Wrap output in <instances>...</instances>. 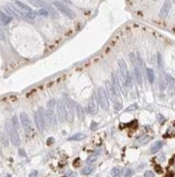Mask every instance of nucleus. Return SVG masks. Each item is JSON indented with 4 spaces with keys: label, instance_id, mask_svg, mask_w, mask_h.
Returning a JSON list of instances; mask_svg holds the SVG:
<instances>
[{
    "label": "nucleus",
    "instance_id": "13",
    "mask_svg": "<svg viewBox=\"0 0 175 177\" xmlns=\"http://www.w3.org/2000/svg\"><path fill=\"white\" fill-rule=\"evenodd\" d=\"M134 75H135V79H136L137 84L140 85V86H142V85H143V81H142V74H141V70H140V67H138L137 64L134 65Z\"/></svg>",
    "mask_w": 175,
    "mask_h": 177
},
{
    "label": "nucleus",
    "instance_id": "25",
    "mask_svg": "<svg viewBox=\"0 0 175 177\" xmlns=\"http://www.w3.org/2000/svg\"><path fill=\"white\" fill-rule=\"evenodd\" d=\"M12 126L16 129V131H17V129H19V127H20L19 122H17V117H16V116H13V118H12Z\"/></svg>",
    "mask_w": 175,
    "mask_h": 177
},
{
    "label": "nucleus",
    "instance_id": "9",
    "mask_svg": "<svg viewBox=\"0 0 175 177\" xmlns=\"http://www.w3.org/2000/svg\"><path fill=\"white\" fill-rule=\"evenodd\" d=\"M66 109H67V115H66V120L68 118L69 122L72 121V117L75 115V102L72 100H68L66 102Z\"/></svg>",
    "mask_w": 175,
    "mask_h": 177
},
{
    "label": "nucleus",
    "instance_id": "3",
    "mask_svg": "<svg viewBox=\"0 0 175 177\" xmlns=\"http://www.w3.org/2000/svg\"><path fill=\"white\" fill-rule=\"evenodd\" d=\"M54 7L60 11L62 14H64V15H66L67 17H69V19H75V12L72 11V10L70 8H68V7L66 5H64V3H62L60 1H54L53 2Z\"/></svg>",
    "mask_w": 175,
    "mask_h": 177
},
{
    "label": "nucleus",
    "instance_id": "1",
    "mask_svg": "<svg viewBox=\"0 0 175 177\" xmlns=\"http://www.w3.org/2000/svg\"><path fill=\"white\" fill-rule=\"evenodd\" d=\"M35 117V123L37 125V127L40 132H43L46 129V125H47V121H46V115L43 112V108H39L37 112H35L34 114Z\"/></svg>",
    "mask_w": 175,
    "mask_h": 177
},
{
    "label": "nucleus",
    "instance_id": "10",
    "mask_svg": "<svg viewBox=\"0 0 175 177\" xmlns=\"http://www.w3.org/2000/svg\"><path fill=\"white\" fill-rule=\"evenodd\" d=\"M88 110L91 114H95L97 112V102L95 99V96L92 95L91 98L89 99V102H88Z\"/></svg>",
    "mask_w": 175,
    "mask_h": 177
},
{
    "label": "nucleus",
    "instance_id": "23",
    "mask_svg": "<svg viewBox=\"0 0 175 177\" xmlns=\"http://www.w3.org/2000/svg\"><path fill=\"white\" fill-rule=\"evenodd\" d=\"M151 139V137H149V136H142V137H140V138L137 139V141L140 142V143H147L149 140Z\"/></svg>",
    "mask_w": 175,
    "mask_h": 177
},
{
    "label": "nucleus",
    "instance_id": "33",
    "mask_svg": "<svg viewBox=\"0 0 175 177\" xmlns=\"http://www.w3.org/2000/svg\"><path fill=\"white\" fill-rule=\"evenodd\" d=\"M158 60H159V66L161 67L162 66V59H161V55L158 53Z\"/></svg>",
    "mask_w": 175,
    "mask_h": 177
},
{
    "label": "nucleus",
    "instance_id": "8",
    "mask_svg": "<svg viewBox=\"0 0 175 177\" xmlns=\"http://www.w3.org/2000/svg\"><path fill=\"white\" fill-rule=\"evenodd\" d=\"M46 121L49 122L50 125L52 126H55L57 124V118H56V115L55 113H54V110L53 109H50V108H48L46 111Z\"/></svg>",
    "mask_w": 175,
    "mask_h": 177
},
{
    "label": "nucleus",
    "instance_id": "37",
    "mask_svg": "<svg viewBox=\"0 0 175 177\" xmlns=\"http://www.w3.org/2000/svg\"><path fill=\"white\" fill-rule=\"evenodd\" d=\"M20 154H21V155H23V157H25V152H24L23 150H20Z\"/></svg>",
    "mask_w": 175,
    "mask_h": 177
},
{
    "label": "nucleus",
    "instance_id": "39",
    "mask_svg": "<svg viewBox=\"0 0 175 177\" xmlns=\"http://www.w3.org/2000/svg\"><path fill=\"white\" fill-rule=\"evenodd\" d=\"M65 1H67V2H69V0H65Z\"/></svg>",
    "mask_w": 175,
    "mask_h": 177
},
{
    "label": "nucleus",
    "instance_id": "21",
    "mask_svg": "<svg viewBox=\"0 0 175 177\" xmlns=\"http://www.w3.org/2000/svg\"><path fill=\"white\" fill-rule=\"evenodd\" d=\"M133 174H134V171L132 168H130V167H125V168H123L121 171V175H123L124 177H130V176H132Z\"/></svg>",
    "mask_w": 175,
    "mask_h": 177
},
{
    "label": "nucleus",
    "instance_id": "35",
    "mask_svg": "<svg viewBox=\"0 0 175 177\" xmlns=\"http://www.w3.org/2000/svg\"><path fill=\"white\" fill-rule=\"evenodd\" d=\"M53 142H54V139L53 138H49L48 141H47V143H48V144H51V143H53Z\"/></svg>",
    "mask_w": 175,
    "mask_h": 177
},
{
    "label": "nucleus",
    "instance_id": "28",
    "mask_svg": "<svg viewBox=\"0 0 175 177\" xmlns=\"http://www.w3.org/2000/svg\"><path fill=\"white\" fill-rule=\"evenodd\" d=\"M67 177H78V174L76 172H72V171H69L67 173Z\"/></svg>",
    "mask_w": 175,
    "mask_h": 177
},
{
    "label": "nucleus",
    "instance_id": "2",
    "mask_svg": "<svg viewBox=\"0 0 175 177\" xmlns=\"http://www.w3.org/2000/svg\"><path fill=\"white\" fill-rule=\"evenodd\" d=\"M96 98H97V102L100 103V106L102 109L107 110L109 108V101H108V97H107V92L105 91L104 88L100 87L96 91Z\"/></svg>",
    "mask_w": 175,
    "mask_h": 177
},
{
    "label": "nucleus",
    "instance_id": "16",
    "mask_svg": "<svg viewBox=\"0 0 175 177\" xmlns=\"http://www.w3.org/2000/svg\"><path fill=\"white\" fill-rule=\"evenodd\" d=\"M27 1L30 3L31 6H35L37 7V8H45L48 5H47L46 1H43V0H27Z\"/></svg>",
    "mask_w": 175,
    "mask_h": 177
},
{
    "label": "nucleus",
    "instance_id": "29",
    "mask_svg": "<svg viewBox=\"0 0 175 177\" xmlns=\"http://www.w3.org/2000/svg\"><path fill=\"white\" fill-rule=\"evenodd\" d=\"M157 117H158V122L159 123H164V116H163V115H161V114H158L157 115Z\"/></svg>",
    "mask_w": 175,
    "mask_h": 177
},
{
    "label": "nucleus",
    "instance_id": "5",
    "mask_svg": "<svg viewBox=\"0 0 175 177\" xmlns=\"http://www.w3.org/2000/svg\"><path fill=\"white\" fill-rule=\"evenodd\" d=\"M56 109H57V117L58 122L64 123L66 121V115H67V109H66V104L63 101H58L56 104Z\"/></svg>",
    "mask_w": 175,
    "mask_h": 177
},
{
    "label": "nucleus",
    "instance_id": "27",
    "mask_svg": "<svg viewBox=\"0 0 175 177\" xmlns=\"http://www.w3.org/2000/svg\"><path fill=\"white\" fill-rule=\"evenodd\" d=\"M165 88V82H164V79L160 77V89L161 90H164Z\"/></svg>",
    "mask_w": 175,
    "mask_h": 177
},
{
    "label": "nucleus",
    "instance_id": "34",
    "mask_svg": "<svg viewBox=\"0 0 175 177\" xmlns=\"http://www.w3.org/2000/svg\"><path fill=\"white\" fill-rule=\"evenodd\" d=\"M96 159V155H91V157L88 159V162H91V161H94Z\"/></svg>",
    "mask_w": 175,
    "mask_h": 177
},
{
    "label": "nucleus",
    "instance_id": "14",
    "mask_svg": "<svg viewBox=\"0 0 175 177\" xmlns=\"http://www.w3.org/2000/svg\"><path fill=\"white\" fill-rule=\"evenodd\" d=\"M11 21H12V17L10 15H8L6 12L0 11V22H1L3 25H8Z\"/></svg>",
    "mask_w": 175,
    "mask_h": 177
},
{
    "label": "nucleus",
    "instance_id": "38",
    "mask_svg": "<svg viewBox=\"0 0 175 177\" xmlns=\"http://www.w3.org/2000/svg\"><path fill=\"white\" fill-rule=\"evenodd\" d=\"M156 169H157V172H159V173L161 172V168H160L159 166H156Z\"/></svg>",
    "mask_w": 175,
    "mask_h": 177
},
{
    "label": "nucleus",
    "instance_id": "12",
    "mask_svg": "<svg viewBox=\"0 0 175 177\" xmlns=\"http://www.w3.org/2000/svg\"><path fill=\"white\" fill-rule=\"evenodd\" d=\"M170 10H171V0H166L161 10H160V16L166 17V15L170 13Z\"/></svg>",
    "mask_w": 175,
    "mask_h": 177
},
{
    "label": "nucleus",
    "instance_id": "20",
    "mask_svg": "<svg viewBox=\"0 0 175 177\" xmlns=\"http://www.w3.org/2000/svg\"><path fill=\"white\" fill-rule=\"evenodd\" d=\"M85 138V135L84 134H81V133H78V134H76V135L74 136H71V137H69L68 140H76V141H79V140H82V139H84Z\"/></svg>",
    "mask_w": 175,
    "mask_h": 177
},
{
    "label": "nucleus",
    "instance_id": "31",
    "mask_svg": "<svg viewBox=\"0 0 175 177\" xmlns=\"http://www.w3.org/2000/svg\"><path fill=\"white\" fill-rule=\"evenodd\" d=\"M0 40H6V35L1 30V27H0Z\"/></svg>",
    "mask_w": 175,
    "mask_h": 177
},
{
    "label": "nucleus",
    "instance_id": "17",
    "mask_svg": "<svg viewBox=\"0 0 175 177\" xmlns=\"http://www.w3.org/2000/svg\"><path fill=\"white\" fill-rule=\"evenodd\" d=\"M94 169H95V166L94 165H86L85 167L82 168L81 174L82 175H90V174H92V172H94Z\"/></svg>",
    "mask_w": 175,
    "mask_h": 177
},
{
    "label": "nucleus",
    "instance_id": "18",
    "mask_svg": "<svg viewBox=\"0 0 175 177\" xmlns=\"http://www.w3.org/2000/svg\"><path fill=\"white\" fill-rule=\"evenodd\" d=\"M162 146H163V142H162V141H157V142L154 144V146L151 147V149H150L151 153H157V152H158V151L162 148Z\"/></svg>",
    "mask_w": 175,
    "mask_h": 177
},
{
    "label": "nucleus",
    "instance_id": "11",
    "mask_svg": "<svg viewBox=\"0 0 175 177\" xmlns=\"http://www.w3.org/2000/svg\"><path fill=\"white\" fill-rule=\"evenodd\" d=\"M118 65H119V67H120V72H121V74H122L123 78L125 79V78L130 75L129 71H127V67H126V63H125V61L123 60V59H119V60H118Z\"/></svg>",
    "mask_w": 175,
    "mask_h": 177
},
{
    "label": "nucleus",
    "instance_id": "24",
    "mask_svg": "<svg viewBox=\"0 0 175 177\" xmlns=\"http://www.w3.org/2000/svg\"><path fill=\"white\" fill-rule=\"evenodd\" d=\"M36 14H38V15H41V16H48V15H49V11H48L47 9L41 8L40 10H38V11L36 12Z\"/></svg>",
    "mask_w": 175,
    "mask_h": 177
},
{
    "label": "nucleus",
    "instance_id": "19",
    "mask_svg": "<svg viewBox=\"0 0 175 177\" xmlns=\"http://www.w3.org/2000/svg\"><path fill=\"white\" fill-rule=\"evenodd\" d=\"M146 72H147V77H148V81L150 84H152L155 81V73H154V70L152 68H146Z\"/></svg>",
    "mask_w": 175,
    "mask_h": 177
},
{
    "label": "nucleus",
    "instance_id": "26",
    "mask_svg": "<svg viewBox=\"0 0 175 177\" xmlns=\"http://www.w3.org/2000/svg\"><path fill=\"white\" fill-rule=\"evenodd\" d=\"M144 177H155V173L152 171H147V172H145Z\"/></svg>",
    "mask_w": 175,
    "mask_h": 177
},
{
    "label": "nucleus",
    "instance_id": "30",
    "mask_svg": "<svg viewBox=\"0 0 175 177\" xmlns=\"http://www.w3.org/2000/svg\"><path fill=\"white\" fill-rule=\"evenodd\" d=\"M137 108H138V107H137V104H133V106H130L129 108H127L126 111H129V112H130V111H134V110H136Z\"/></svg>",
    "mask_w": 175,
    "mask_h": 177
},
{
    "label": "nucleus",
    "instance_id": "6",
    "mask_svg": "<svg viewBox=\"0 0 175 177\" xmlns=\"http://www.w3.org/2000/svg\"><path fill=\"white\" fill-rule=\"evenodd\" d=\"M20 121H21V124H22V126H23L25 132L26 133L32 132V126H31L30 118L28 117V115L25 113V112H22V113L20 114Z\"/></svg>",
    "mask_w": 175,
    "mask_h": 177
},
{
    "label": "nucleus",
    "instance_id": "4",
    "mask_svg": "<svg viewBox=\"0 0 175 177\" xmlns=\"http://www.w3.org/2000/svg\"><path fill=\"white\" fill-rule=\"evenodd\" d=\"M112 88L115 90V95H116V98H117V101L119 102V104L122 106V100H121V86H120V82H119V78L116 76V74H112Z\"/></svg>",
    "mask_w": 175,
    "mask_h": 177
},
{
    "label": "nucleus",
    "instance_id": "32",
    "mask_svg": "<svg viewBox=\"0 0 175 177\" xmlns=\"http://www.w3.org/2000/svg\"><path fill=\"white\" fill-rule=\"evenodd\" d=\"M96 126H97V124L95 122H92V124H91V129H92V131H95L96 129Z\"/></svg>",
    "mask_w": 175,
    "mask_h": 177
},
{
    "label": "nucleus",
    "instance_id": "15",
    "mask_svg": "<svg viewBox=\"0 0 175 177\" xmlns=\"http://www.w3.org/2000/svg\"><path fill=\"white\" fill-rule=\"evenodd\" d=\"M75 113L77 114V116H78L79 120L82 121L83 118H84V111H83L82 107L80 106V104H77V103L75 104Z\"/></svg>",
    "mask_w": 175,
    "mask_h": 177
},
{
    "label": "nucleus",
    "instance_id": "7",
    "mask_svg": "<svg viewBox=\"0 0 175 177\" xmlns=\"http://www.w3.org/2000/svg\"><path fill=\"white\" fill-rule=\"evenodd\" d=\"M8 133L10 135V138H11V141L14 144L15 147H19L21 144V139H20V136H19V133L15 128L13 127L12 125L8 124Z\"/></svg>",
    "mask_w": 175,
    "mask_h": 177
},
{
    "label": "nucleus",
    "instance_id": "40",
    "mask_svg": "<svg viewBox=\"0 0 175 177\" xmlns=\"http://www.w3.org/2000/svg\"><path fill=\"white\" fill-rule=\"evenodd\" d=\"M8 177H11V176H10V175H8Z\"/></svg>",
    "mask_w": 175,
    "mask_h": 177
},
{
    "label": "nucleus",
    "instance_id": "36",
    "mask_svg": "<svg viewBox=\"0 0 175 177\" xmlns=\"http://www.w3.org/2000/svg\"><path fill=\"white\" fill-rule=\"evenodd\" d=\"M37 176V172H32L30 173V175H29V177H36Z\"/></svg>",
    "mask_w": 175,
    "mask_h": 177
},
{
    "label": "nucleus",
    "instance_id": "22",
    "mask_svg": "<svg viewBox=\"0 0 175 177\" xmlns=\"http://www.w3.org/2000/svg\"><path fill=\"white\" fill-rule=\"evenodd\" d=\"M111 176L112 177H120L121 176V168L120 167H114L111 169Z\"/></svg>",
    "mask_w": 175,
    "mask_h": 177
}]
</instances>
